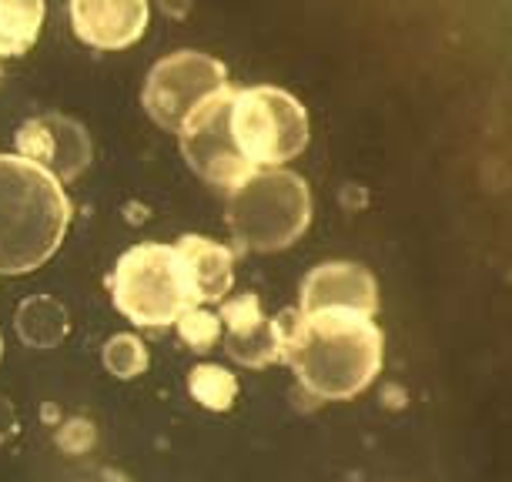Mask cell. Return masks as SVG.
I'll return each mask as SVG.
<instances>
[{"mask_svg": "<svg viewBox=\"0 0 512 482\" xmlns=\"http://www.w3.org/2000/svg\"><path fill=\"white\" fill-rule=\"evenodd\" d=\"M282 362L292 365L298 385L315 399H352L369 389L382 369V332L372 315H302L295 308Z\"/></svg>", "mask_w": 512, "mask_h": 482, "instance_id": "6da1fadb", "label": "cell"}, {"mask_svg": "<svg viewBox=\"0 0 512 482\" xmlns=\"http://www.w3.org/2000/svg\"><path fill=\"white\" fill-rule=\"evenodd\" d=\"M71 228L64 185L21 154H0V275H27L54 252Z\"/></svg>", "mask_w": 512, "mask_h": 482, "instance_id": "7a4b0ae2", "label": "cell"}, {"mask_svg": "<svg viewBox=\"0 0 512 482\" xmlns=\"http://www.w3.org/2000/svg\"><path fill=\"white\" fill-rule=\"evenodd\" d=\"M312 195L288 168H262L228 191V228L245 252H282L305 235Z\"/></svg>", "mask_w": 512, "mask_h": 482, "instance_id": "3957f363", "label": "cell"}, {"mask_svg": "<svg viewBox=\"0 0 512 482\" xmlns=\"http://www.w3.org/2000/svg\"><path fill=\"white\" fill-rule=\"evenodd\" d=\"M111 302L138 329H168L195 308L175 245L141 241L128 248L111 272Z\"/></svg>", "mask_w": 512, "mask_h": 482, "instance_id": "277c9868", "label": "cell"}, {"mask_svg": "<svg viewBox=\"0 0 512 482\" xmlns=\"http://www.w3.org/2000/svg\"><path fill=\"white\" fill-rule=\"evenodd\" d=\"M231 134L251 168H282L308 144V114L282 88L231 91Z\"/></svg>", "mask_w": 512, "mask_h": 482, "instance_id": "5b68a950", "label": "cell"}, {"mask_svg": "<svg viewBox=\"0 0 512 482\" xmlns=\"http://www.w3.org/2000/svg\"><path fill=\"white\" fill-rule=\"evenodd\" d=\"M221 91H228V67L218 57L201 51H178L151 67L141 101L144 111L164 131L178 134L181 124Z\"/></svg>", "mask_w": 512, "mask_h": 482, "instance_id": "8992f818", "label": "cell"}, {"mask_svg": "<svg viewBox=\"0 0 512 482\" xmlns=\"http://www.w3.org/2000/svg\"><path fill=\"white\" fill-rule=\"evenodd\" d=\"M231 88L215 94L208 104L191 114L181 124L178 138H181V154H185L188 168L198 178H205L208 185L235 191L241 181H248L258 168H251L245 161V154L238 151L235 134H231Z\"/></svg>", "mask_w": 512, "mask_h": 482, "instance_id": "52a82bcc", "label": "cell"}, {"mask_svg": "<svg viewBox=\"0 0 512 482\" xmlns=\"http://www.w3.org/2000/svg\"><path fill=\"white\" fill-rule=\"evenodd\" d=\"M17 154L34 161L47 175H54L61 185H67V181L81 178L88 171L94 148H91V134L74 118L41 114V118L21 124V131H17Z\"/></svg>", "mask_w": 512, "mask_h": 482, "instance_id": "ba28073f", "label": "cell"}, {"mask_svg": "<svg viewBox=\"0 0 512 482\" xmlns=\"http://www.w3.org/2000/svg\"><path fill=\"white\" fill-rule=\"evenodd\" d=\"M379 308V288L362 265L352 262H325L312 268L302 282V302L298 312H359L375 315Z\"/></svg>", "mask_w": 512, "mask_h": 482, "instance_id": "9c48e42d", "label": "cell"}, {"mask_svg": "<svg viewBox=\"0 0 512 482\" xmlns=\"http://www.w3.org/2000/svg\"><path fill=\"white\" fill-rule=\"evenodd\" d=\"M148 17V0H71L74 34L98 51H124L141 41Z\"/></svg>", "mask_w": 512, "mask_h": 482, "instance_id": "30bf717a", "label": "cell"}, {"mask_svg": "<svg viewBox=\"0 0 512 482\" xmlns=\"http://www.w3.org/2000/svg\"><path fill=\"white\" fill-rule=\"evenodd\" d=\"M175 252L185 268L191 302L195 305H221L235 288V255L228 245L205 235H185L175 241Z\"/></svg>", "mask_w": 512, "mask_h": 482, "instance_id": "8fae6325", "label": "cell"}, {"mask_svg": "<svg viewBox=\"0 0 512 482\" xmlns=\"http://www.w3.org/2000/svg\"><path fill=\"white\" fill-rule=\"evenodd\" d=\"M14 332L27 349H57L71 332V315L54 295H31L17 305Z\"/></svg>", "mask_w": 512, "mask_h": 482, "instance_id": "7c38bea8", "label": "cell"}, {"mask_svg": "<svg viewBox=\"0 0 512 482\" xmlns=\"http://www.w3.org/2000/svg\"><path fill=\"white\" fill-rule=\"evenodd\" d=\"M44 0H0V57H21L44 27Z\"/></svg>", "mask_w": 512, "mask_h": 482, "instance_id": "4fadbf2b", "label": "cell"}, {"mask_svg": "<svg viewBox=\"0 0 512 482\" xmlns=\"http://www.w3.org/2000/svg\"><path fill=\"white\" fill-rule=\"evenodd\" d=\"M188 392L208 412H228L238 399V379L218 362H198L188 372Z\"/></svg>", "mask_w": 512, "mask_h": 482, "instance_id": "5bb4252c", "label": "cell"}, {"mask_svg": "<svg viewBox=\"0 0 512 482\" xmlns=\"http://www.w3.org/2000/svg\"><path fill=\"white\" fill-rule=\"evenodd\" d=\"M221 345H225L231 359L238 365H248V369H265V365L282 362V342H278L272 318H265L262 329L248 335H221Z\"/></svg>", "mask_w": 512, "mask_h": 482, "instance_id": "9a60e30c", "label": "cell"}, {"mask_svg": "<svg viewBox=\"0 0 512 482\" xmlns=\"http://www.w3.org/2000/svg\"><path fill=\"white\" fill-rule=\"evenodd\" d=\"M101 362H104V369L114 375V379L131 382V379H138V375L148 372L151 355H148V345H144L134 332H118V335H111V339L104 342Z\"/></svg>", "mask_w": 512, "mask_h": 482, "instance_id": "2e32d148", "label": "cell"}, {"mask_svg": "<svg viewBox=\"0 0 512 482\" xmlns=\"http://www.w3.org/2000/svg\"><path fill=\"white\" fill-rule=\"evenodd\" d=\"M175 329L181 335V342L195 352H211L215 345H221V335H225L218 312H211V308H205V305L188 308V312L175 322Z\"/></svg>", "mask_w": 512, "mask_h": 482, "instance_id": "e0dca14e", "label": "cell"}, {"mask_svg": "<svg viewBox=\"0 0 512 482\" xmlns=\"http://www.w3.org/2000/svg\"><path fill=\"white\" fill-rule=\"evenodd\" d=\"M218 318L225 335H248L262 329L268 315L262 312V302H258L255 292H241V295H228L218 305Z\"/></svg>", "mask_w": 512, "mask_h": 482, "instance_id": "ac0fdd59", "label": "cell"}, {"mask_svg": "<svg viewBox=\"0 0 512 482\" xmlns=\"http://www.w3.org/2000/svg\"><path fill=\"white\" fill-rule=\"evenodd\" d=\"M94 442H98V432H94V422L91 419H64L61 426L54 429V446L64 449L67 456H84V452L94 449Z\"/></svg>", "mask_w": 512, "mask_h": 482, "instance_id": "d6986e66", "label": "cell"}, {"mask_svg": "<svg viewBox=\"0 0 512 482\" xmlns=\"http://www.w3.org/2000/svg\"><path fill=\"white\" fill-rule=\"evenodd\" d=\"M4 349H7V345H4V329H0V359H4Z\"/></svg>", "mask_w": 512, "mask_h": 482, "instance_id": "ffe728a7", "label": "cell"}]
</instances>
